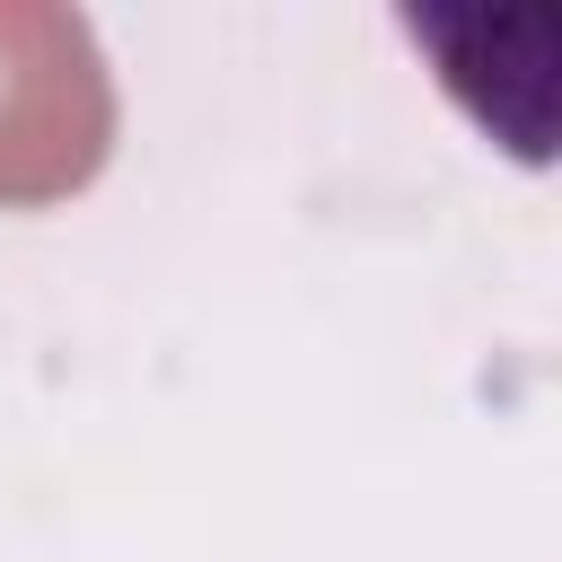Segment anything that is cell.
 <instances>
[{
    "instance_id": "cell-1",
    "label": "cell",
    "mask_w": 562,
    "mask_h": 562,
    "mask_svg": "<svg viewBox=\"0 0 562 562\" xmlns=\"http://www.w3.org/2000/svg\"><path fill=\"white\" fill-rule=\"evenodd\" d=\"M114 149V79L79 9L0 0V202H61Z\"/></svg>"
}]
</instances>
